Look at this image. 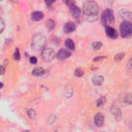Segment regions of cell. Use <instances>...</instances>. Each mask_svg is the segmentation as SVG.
I'll return each mask as SVG.
<instances>
[{"mask_svg": "<svg viewBox=\"0 0 132 132\" xmlns=\"http://www.w3.org/2000/svg\"><path fill=\"white\" fill-rule=\"evenodd\" d=\"M72 93H73V88L72 86L69 85L65 87L63 91V94L65 97H71V95H72Z\"/></svg>", "mask_w": 132, "mask_h": 132, "instance_id": "2e32d148", "label": "cell"}, {"mask_svg": "<svg viewBox=\"0 0 132 132\" xmlns=\"http://www.w3.org/2000/svg\"><path fill=\"white\" fill-rule=\"evenodd\" d=\"M114 22V18L113 11L110 9L105 10L101 14V22L102 25L104 27L109 26Z\"/></svg>", "mask_w": 132, "mask_h": 132, "instance_id": "3957f363", "label": "cell"}, {"mask_svg": "<svg viewBox=\"0 0 132 132\" xmlns=\"http://www.w3.org/2000/svg\"><path fill=\"white\" fill-rule=\"evenodd\" d=\"M64 3L65 4V5H67L68 6L70 7H71L75 5V1H64Z\"/></svg>", "mask_w": 132, "mask_h": 132, "instance_id": "83f0119b", "label": "cell"}, {"mask_svg": "<svg viewBox=\"0 0 132 132\" xmlns=\"http://www.w3.org/2000/svg\"><path fill=\"white\" fill-rule=\"evenodd\" d=\"M106 102V98L105 96H101L98 98L96 102V105L97 107H101L104 105Z\"/></svg>", "mask_w": 132, "mask_h": 132, "instance_id": "ffe728a7", "label": "cell"}, {"mask_svg": "<svg viewBox=\"0 0 132 132\" xmlns=\"http://www.w3.org/2000/svg\"><path fill=\"white\" fill-rule=\"evenodd\" d=\"M56 116L55 114H51L50 116L48 119V123L49 124H52L55 121Z\"/></svg>", "mask_w": 132, "mask_h": 132, "instance_id": "484cf974", "label": "cell"}, {"mask_svg": "<svg viewBox=\"0 0 132 132\" xmlns=\"http://www.w3.org/2000/svg\"><path fill=\"white\" fill-rule=\"evenodd\" d=\"M82 10L84 14L88 17V19L90 20L91 18V21L97 17L99 9L97 3L95 1H88L84 3Z\"/></svg>", "mask_w": 132, "mask_h": 132, "instance_id": "6da1fadb", "label": "cell"}, {"mask_svg": "<svg viewBox=\"0 0 132 132\" xmlns=\"http://www.w3.org/2000/svg\"><path fill=\"white\" fill-rule=\"evenodd\" d=\"M112 111L115 117L116 120L117 121H120L122 118V113L120 108L116 106L112 108Z\"/></svg>", "mask_w": 132, "mask_h": 132, "instance_id": "7c38bea8", "label": "cell"}, {"mask_svg": "<svg viewBox=\"0 0 132 132\" xmlns=\"http://www.w3.org/2000/svg\"><path fill=\"white\" fill-rule=\"evenodd\" d=\"M5 28V23L4 20L1 18L0 19V32L2 33Z\"/></svg>", "mask_w": 132, "mask_h": 132, "instance_id": "4316f807", "label": "cell"}, {"mask_svg": "<svg viewBox=\"0 0 132 132\" xmlns=\"http://www.w3.org/2000/svg\"><path fill=\"white\" fill-rule=\"evenodd\" d=\"M107 57V56H97L94 57L93 59V60L94 61H101L104 59H105Z\"/></svg>", "mask_w": 132, "mask_h": 132, "instance_id": "f1b7e54d", "label": "cell"}, {"mask_svg": "<svg viewBox=\"0 0 132 132\" xmlns=\"http://www.w3.org/2000/svg\"><path fill=\"white\" fill-rule=\"evenodd\" d=\"M120 32L121 36L124 38H128L131 36L132 27L130 22L123 21L120 26Z\"/></svg>", "mask_w": 132, "mask_h": 132, "instance_id": "277c9868", "label": "cell"}, {"mask_svg": "<svg viewBox=\"0 0 132 132\" xmlns=\"http://www.w3.org/2000/svg\"><path fill=\"white\" fill-rule=\"evenodd\" d=\"M104 80V77L101 75H95L92 78V82L96 86L101 85Z\"/></svg>", "mask_w": 132, "mask_h": 132, "instance_id": "4fadbf2b", "label": "cell"}, {"mask_svg": "<svg viewBox=\"0 0 132 132\" xmlns=\"http://www.w3.org/2000/svg\"><path fill=\"white\" fill-rule=\"evenodd\" d=\"M45 26H46V27L47 28V30L49 31H51L52 30H53L55 27V21L51 19H48L45 23Z\"/></svg>", "mask_w": 132, "mask_h": 132, "instance_id": "e0dca14e", "label": "cell"}, {"mask_svg": "<svg viewBox=\"0 0 132 132\" xmlns=\"http://www.w3.org/2000/svg\"><path fill=\"white\" fill-rule=\"evenodd\" d=\"M44 73L45 71L41 67H36L32 71V74L34 76H40Z\"/></svg>", "mask_w": 132, "mask_h": 132, "instance_id": "5bb4252c", "label": "cell"}, {"mask_svg": "<svg viewBox=\"0 0 132 132\" xmlns=\"http://www.w3.org/2000/svg\"><path fill=\"white\" fill-rule=\"evenodd\" d=\"M127 68H128V70H130L131 69V58L129 59V61L128 62Z\"/></svg>", "mask_w": 132, "mask_h": 132, "instance_id": "4dcf8cb0", "label": "cell"}, {"mask_svg": "<svg viewBox=\"0 0 132 132\" xmlns=\"http://www.w3.org/2000/svg\"><path fill=\"white\" fill-rule=\"evenodd\" d=\"M124 101L125 104H131V93H129L126 95L124 99Z\"/></svg>", "mask_w": 132, "mask_h": 132, "instance_id": "cb8c5ba5", "label": "cell"}, {"mask_svg": "<svg viewBox=\"0 0 132 132\" xmlns=\"http://www.w3.org/2000/svg\"><path fill=\"white\" fill-rule=\"evenodd\" d=\"M70 13L74 19H76L79 18L81 14V10L78 7L74 5L70 7Z\"/></svg>", "mask_w": 132, "mask_h": 132, "instance_id": "9c48e42d", "label": "cell"}, {"mask_svg": "<svg viewBox=\"0 0 132 132\" xmlns=\"http://www.w3.org/2000/svg\"><path fill=\"white\" fill-rule=\"evenodd\" d=\"M3 85L2 82H1V89H2L3 88Z\"/></svg>", "mask_w": 132, "mask_h": 132, "instance_id": "836d02e7", "label": "cell"}, {"mask_svg": "<svg viewBox=\"0 0 132 132\" xmlns=\"http://www.w3.org/2000/svg\"><path fill=\"white\" fill-rule=\"evenodd\" d=\"M27 115L31 120H35L36 117V112L35 110H34L32 109H29L27 111Z\"/></svg>", "mask_w": 132, "mask_h": 132, "instance_id": "d6986e66", "label": "cell"}, {"mask_svg": "<svg viewBox=\"0 0 132 132\" xmlns=\"http://www.w3.org/2000/svg\"><path fill=\"white\" fill-rule=\"evenodd\" d=\"M104 117L102 113H97L94 118V122L96 126L97 127L102 126L104 124Z\"/></svg>", "mask_w": 132, "mask_h": 132, "instance_id": "ba28073f", "label": "cell"}, {"mask_svg": "<svg viewBox=\"0 0 132 132\" xmlns=\"http://www.w3.org/2000/svg\"><path fill=\"white\" fill-rule=\"evenodd\" d=\"M45 3L46 4V5L47 6H51V5H52L53 3H54V1H45Z\"/></svg>", "mask_w": 132, "mask_h": 132, "instance_id": "d6a6232c", "label": "cell"}, {"mask_svg": "<svg viewBox=\"0 0 132 132\" xmlns=\"http://www.w3.org/2000/svg\"><path fill=\"white\" fill-rule=\"evenodd\" d=\"M84 74V71L81 68H78L75 69V72H74V75L76 77H81V76H83Z\"/></svg>", "mask_w": 132, "mask_h": 132, "instance_id": "7402d4cb", "label": "cell"}, {"mask_svg": "<svg viewBox=\"0 0 132 132\" xmlns=\"http://www.w3.org/2000/svg\"><path fill=\"white\" fill-rule=\"evenodd\" d=\"M76 29V26L73 22H68L64 25L63 31L65 34H69L74 31Z\"/></svg>", "mask_w": 132, "mask_h": 132, "instance_id": "30bf717a", "label": "cell"}, {"mask_svg": "<svg viewBox=\"0 0 132 132\" xmlns=\"http://www.w3.org/2000/svg\"><path fill=\"white\" fill-rule=\"evenodd\" d=\"M13 59L15 60H19L20 59V54L19 50L18 48H15V52L13 54Z\"/></svg>", "mask_w": 132, "mask_h": 132, "instance_id": "d4e9b609", "label": "cell"}, {"mask_svg": "<svg viewBox=\"0 0 132 132\" xmlns=\"http://www.w3.org/2000/svg\"><path fill=\"white\" fill-rule=\"evenodd\" d=\"M46 42V37L42 33L37 32L34 35L31 39V47L36 52L43 51Z\"/></svg>", "mask_w": 132, "mask_h": 132, "instance_id": "7a4b0ae2", "label": "cell"}, {"mask_svg": "<svg viewBox=\"0 0 132 132\" xmlns=\"http://www.w3.org/2000/svg\"><path fill=\"white\" fill-rule=\"evenodd\" d=\"M0 72H1V75H3L4 72H5V68H4L3 67V65H1V68H0Z\"/></svg>", "mask_w": 132, "mask_h": 132, "instance_id": "1f68e13d", "label": "cell"}, {"mask_svg": "<svg viewBox=\"0 0 132 132\" xmlns=\"http://www.w3.org/2000/svg\"><path fill=\"white\" fill-rule=\"evenodd\" d=\"M71 55V52L65 48H60L57 54V58L59 60H64Z\"/></svg>", "mask_w": 132, "mask_h": 132, "instance_id": "52a82bcc", "label": "cell"}, {"mask_svg": "<svg viewBox=\"0 0 132 132\" xmlns=\"http://www.w3.org/2000/svg\"><path fill=\"white\" fill-rule=\"evenodd\" d=\"M29 61L31 64H36L37 62V59L36 57L35 56H32L30 57L29 58Z\"/></svg>", "mask_w": 132, "mask_h": 132, "instance_id": "f546056e", "label": "cell"}, {"mask_svg": "<svg viewBox=\"0 0 132 132\" xmlns=\"http://www.w3.org/2000/svg\"><path fill=\"white\" fill-rule=\"evenodd\" d=\"M92 48L94 50L97 51V50H99L101 49V48L103 46V44L101 42L97 41V42H93L92 43Z\"/></svg>", "mask_w": 132, "mask_h": 132, "instance_id": "44dd1931", "label": "cell"}, {"mask_svg": "<svg viewBox=\"0 0 132 132\" xmlns=\"http://www.w3.org/2000/svg\"><path fill=\"white\" fill-rule=\"evenodd\" d=\"M44 17V14L42 12L36 11L33 12L31 14V19L34 21H39L42 20Z\"/></svg>", "mask_w": 132, "mask_h": 132, "instance_id": "8fae6325", "label": "cell"}, {"mask_svg": "<svg viewBox=\"0 0 132 132\" xmlns=\"http://www.w3.org/2000/svg\"><path fill=\"white\" fill-rule=\"evenodd\" d=\"M105 32L107 36L112 39H117L118 37L117 30L111 26H107L105 27Z\"/></svg>", "mask_w": 132, "mask_h": 132, "instance_id": "8992f818", "label": "cell"}, {"mask_svg": "<svg viewBox=\"0 0 132 132\" xmlns=\"http://www.w3.org/2000/svg\"><path fill=\"white\" fill-rule=\"evenodd\" d=\"M124 56H125V53H123V52L119 53L114 56V59L116 61H119L123 59V58L124 57Z\"/></svg>", "mask_w": 132, "mask_h": 132, "instance_id": "603a6c76", "label": "cell"}, {"mask_svg": "<svg viewBox=\"0 0 132 132\" xmlns=\"http://www.w3.org/2000/svg\"><path fill=\"white\" fill-rule=\"evenodd\" d=\"M65 45L71 51H74L75 50V44L73 41L71 39H67L65 41Z\"/></svg>", "mask_w": 132, "mask_h": 132, "instance_id": "ac0fdd59", "label": "cell"}, {"mask_svg": "<svg viewBox=\"0 0 132 132\" xmlns=\"http://www.w3.org/2000/svg\"><path fill=\"white\" fill-rule=\"evenodd\" d=\"M121 17L124 19V21H127L130 22L131 19V13L129 11L124 10L122 12H120Z\"/></svg>", "mask_w": 132, "mask_h": 132, "instance_id": "9a60e30c", "label": "cell"}, {"mask_svg": "<svg viewBox=\"0 0 132 132\" xmlns=\"http://www.w3.org/2000/svg\"><path fill=\"white\" fill-rule=\"evenodd\" d=\"M42 57L43 60L48 62L52 61L55 57V53L51 48H46L43 49L42 52Z\"/></svg>", "mask_w": 132, "mask_h": 132, "instance_id": "5b68a950", "label": "cell"}]
</instances>
